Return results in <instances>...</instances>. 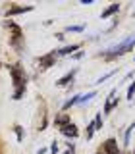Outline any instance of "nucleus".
Wrapping results in <instances>:
<instances>
[{
    "label": "nucleus",
    "mask_w": 135,
    "mask_h": 154,
    "mask_svg": "<svg viewBox=\"0 0 135 154\" xmlns=\"http://www.w3.org/2000/svg\"><path fill=\"white\" fill-rule=\"evenodd\" d=\"M75 50H79V45H71V46H66V48H62V50H58V54H71V52H75Z\"/></svg>",
    "instance_id": "obj_10"
},
{
    "label": "nucleus",
    "mask_w": 135,
    "mask_h": 154,
    "mask_svg": "<svg viewBox=\"0 0 135 154\" xmlns=\"http://www.w3.org/2000/svg\"><path fill=\"white\" fill-rule=\"evenodd\" d=\"M118 12H120V6H118V4H110V6L106 8L102 14H100V19H106V17L112 16V14H118Z\"/></svg>",
    "instance_id": "obj_5"
},
{
    "label": "nucleus",
    "mask_w": 135,
    "mask_h": 154,
    "mask_svg": "<svg viewBox=\"0 0 135 154\" xmlns=\"http://www.w3.org/2000/svg\"><path fill=\"white\" fill-rule=\"evenodd\" d=\"M133 94H135V83H131V85H129V89H127V100H131Z\"/></svg>",
    "instance_id": "obj_17"
},
{
    "label": "nucleus",
    "mask_w": 135,
    "mask_h": 154,
    "mask_svg": "<svg viewBox=\"0 0 135 154\" xmlns=\"http://www.w3.org/2000/svg\"><path fill=\"white\" fill-rule=\"evenodd\" d=\"M93 133H95V125L89 123V127H87V139H93Z\"/></svg>",
    "instance_id": "obj_18"
},
{
    "label": "nucleus",
    "mask_w": 135,
    "mask_h": 154,
    "mask_svg": "<svg viewBox=\"0 0 135 154\" xmlns=\"http://www.w3.org/2000/svg\"><path fill=\"white\" fill-rule=\"evenodd\" d=\"M133 46H135V37H129V38H125L124 42L114 45L112 48L104 50V56H122V54H125V52H129Z\"/></svg>",
    "instance_id": "obj_1"
},
{
    "label": "nucleus",
    "mask_w": 135,
    "mask_h": 154,
    "mask_svg": "<svg viewBox=\"0 0 135 154\" xmlns=\"http://www.w3.org/2000/svg\"><path fill=\"white\" fill-rule=\"evenodd\" d=\"M133 129H135V123H131V125L127 127V131H125V139H124L125 144H129V137H131V131H133Z\"/></svg>",
    "instance_id": "obj_13"
},
{
    "label": "nucleus",
    "mask_w": 135,
    "mask_h": 154,
    "mask_svg": "<svg viewBox=\"0 0 135 154\" xmlns=\"http://www.w3.org/2000/svg\"><path fill=\"white\" fill-rule=\"evenodd\" d=\"M54 56H56V52H52V54H48L45 56L41 60V69H46V67H50L52 64H54Z\"/></svg>",
    "instance_id": "obj_8"
},
{
    "label": "nucleus",
    "mask_w": 135,
    "mask_h": 154,
    "mask_svg": "<svg viewBox=\"0 0 135 154\" xmlns=\"http://www.w3.org/2000/svg\"><path fill=\"white\" fill-rule=\"evenodd\" d=\"M75 102H79V96H74V98H71V100H68V102L64 104V110H68V108H71V106H74Z\"/></svg>",
    "instance_id": "obj_15"
},
{
    "label": "nucleus",
    "mask_w": 135,
    "mask_h": 154,
    "mask_svg": "<svg viewBox=\"0 0 135 154\" xmlns=\"http://www.w3.org/2000/svg\"><path fill=\"white\" fill-rule=\"evenodd\" d=\"M60 131H62V135L64 137H68V139H75L77 135H79V129L75 127V123H68V125H64V127H60Z\"/></svg>",
    "instance_id": "obj_3"
},
{
    "label": "nucleus",
    "mask_w": 135,
    "mask_h": 154,
    "mask_svg": "<svg viewBox=\"0 0 135 154\" xmlns=\"http://www.w3.org/2000/svg\"><path fill=\"white\" fill-rule=\"evenodd\" d=\"M58 127H64V125H68L70 123V118H68L66 114H62V116H56V122H54Z\"/></svg>",
    "instance_id": "obj_9"
},
{
    "label": "nucleus",
    "mask_w": 135,
    "mask_h": 154,
    "mask_svg": "<svg viewBox=\"0 0 135 154\" xmlns=\"http://www.w3.org/2000/svg\"><path fill=\"white\" fill-rule=\"evenodd\" d=\"M75 73H77V69H71V71H68V73L64 75V77H62V79L60 81H58V87H64V85H68V83H70V81H74V77H75Z\"/></svg>",
    "instance_id": "obj_6"
},
{
    "label": "nucleus",
    "mask_w": 135,
    "mask_h": 154,
    "mask_svg": "<svg viewBox=\"0 0 135 154\" xmlns=\"http://www.w3.org/2000/svg\"><path fill=\"white\" fill-rule=\"evenodd\" d=\"M16 133H17V141H23V129L19 125H16Z\"/></svg>",
    "instance_id": "obj_19"
},
{
    "label": "nucleus",
    "mask_w": 135,
    "mask_h": 154,
    "mask_svg": "<svg viewBox=\"0 0 135 154\" xmlns=\"http://www.w3.org/2000/svg\"><path fill=\"white\" fill-rule=\"evenodd\" d=\"M114 106H118V98H116V94H114V91L108 94V100H106V104H104V112L106 114H110L114 110Z\"/></svg>",
    "instance_id": "obj_4"
},
{
    "label": "nucleus",
    "mask_w": 135,
    "mask_h": 154,
    "mask_svg": "<svg viewBox=\"0 0 135 154\" xmlns=\"http://www.w3.org/2000/svg\"><path fill=\"white\" fill-rule=\"evenodd\" d=\"M50 150H52V154H56V152H58V144H56V143H52V146H50Z\"/></svg>",
    "instance_id": "obj_20"
},
{
    "label": "nucleus",
    "mask_w": 135,
    "mask_h": 154,
    "mask_svg": "<svg viewBox=\"0 0 135 154\" xmlns=\"http://www.w3.org/2000/svg\"><path fill=\"white\" fill-rule=\"evenodd\" d=\"M31 6H16V8H10L6 12V16H16V14H25V12H31Z\"/></svg>",
    "instance_id": "obj_7"
},
{
    "label": "nucleus",
    "mask_w": 135,
    "mask_h": 154,
    "mask_svg": "<svg viewBox=\"0 0 135 154\" xmlns=\"http://www.w3.org/2000/svg\"><path fill=\"white\" fill-rule=\"evenodd\" d=\"M116 73V69H112V71H108V73H104L102 77H99V79H96V85H100V83H102V81H106V79H108V77H112Z\"/></svg>",
    "instance_id": "obj_12"
},
{
    "label": "nucleus",
    "mask_w": 135,
    "mask_h": 154,
    "mask_svg": "<svg viewBox=\"0 0 135 154\" xmlns=\"http://www.w3.org/2000/svg\"><path fill=\"white\" fill-rule=\"evenodd\" d=\"M93 125H95V131L102 127V116H100V114H96V116H95V122H93Z\"/></svg>",
    "instance_id": "obj_11"
},
{
    "label": "nucleus",
    "mask_w": 135,
    "mask_h": 154,
    "mask_svg": "<svg viewBox=\"0 0 135 154\" xmlns=\"http://www.w3.org/2000/svg\"><path fill=\"white\" fill-rule=\"evenodd\" d=\"M96 96V93H89V94H85V96H79V102H87V100H93Z\"/></svg>",
    "instance_id": "obj_16"
},
{
    "label": "nucleus",
    "mask_w": 135,
    "mask_h": 154,
    "mask_svg": "<svg viewBox=\"0 0 135 154\" xmlns=\"http://www.w3.org/2000/svg\"><path fill=\"white\" fill-rule=\"evenodd\" d=\"M83 29H85L83 25H71V27H68L66 31L68 33H79V31H83Z\"/></svg>",
    "instance_id": "obj_14"
},
{
    "label": "nucleus",
    "mask_w": 135,
    "mask_h": 154,
    "mask_svg": "<svg viewBox=\"0 0 135 154\" xmlns=\"http://www.w3.org/2000/svg\"><path fill=\"white\" fill-rule=\"evenodd\" d=\"M66 154H74V148H71V150H68V152H66Z\"/></svg>",
    "instance_id": "obj_21"
},
{
    "label": "nucleus",
    "mask_w": 135,
    "mask_h": 154,
    "mask_svg": "<svg viewBox=\"0 0 135 154\" xmlns=\"http://www.w3.org/2000/svg\"><path fill=\"white\" fill-rule=\"evenodd\" d=\"M102 154H124L118 146V141L116 139H106L102 144Z\"/></svg>",
    "instance_id": "obj_2"
}]
</instances>
